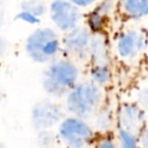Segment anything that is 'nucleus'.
Wrapping results in <instances>:
<instances>
[{
	"instance_id": "11",
	"label": "nucleus",
	"mask_w": 148,
	"mask_h": 148,
	"mask_svg": "<svg viewBox=\"0 0 148 148\" xmlns=\"http://www.w3.org/2000/svg\"><path fill=\"white\" fill-rule=\"evenodd\" d=\"M121 129L134 134L141 128L143 116L139 108L134 105H125L122 107L119 115Z\"/></svg>"
},
{
	"instance_id": "1",
	"label": "nucleus",
	"mask_w": 148,
	"mask_h": 148,
	"mask_svg": "<svg viewBox=\"0 0 148 148\" xmlns=\"http://www.w3.org/2000/svg\"><path fill=\"white\" fill-rule=\"evenodd\" d=\"M79 81V64L66 57H59L47 65L42 75V86L44 90L54 99L66 97Z\"/></svg>"
},
{
	"instance_id": "7",
	"label": "nucleus",
	"mask_w": 148,
	"mask_h": 148,
	"mask_svg": "<svg viewBox=\"0 0 148 148\" xmlns=\"http://www.w3.org/2000/svg\"><path fill=\"white\" fill-rule=\"evenodd\" d=\"M63 116V107L52 99H42L36 103L31 112L32 124L39 131L49 130L61 123Z\"/></svg>"
},
{
	"instance_id": "9",
	"label": "nucleus",
	"mask_w": 148,
	"mask_h": 148,
	"mask_svg": "<svg viewBox=\"0 0 148 148\" xmlns=\"http://www.w3.org/2000/svg\"><path fill=\"white\" fill-rule=\"evenodd\" d=\"M143 39L136 31H127L117 40V52L123 59H130L141 50Z\"/></svg>"
},
{
	"instance_id": "6",
	"label": "nucleus",
	"mask_w": 148,
	"mask_h": 148,
	"mask_svg": "<svg viewBox=\"0 0 148 148\" xmlns=\"http://www.w3.org/2000/svg\"><path fill=\"white\" fill-rule=\"evenodd\" d=\"M59 137L71 148H82L92 137V130L84 120L72 116L60 123Z\"/></svg>"
},
{
	"instance_id": "20",
	"label": "nucleus",
	"mask_w": 148,
	"mask_h": 148,
	"mask_svg": "<svg viewBox=\"0 0 148 148\" xmlns=\"http://www.w3.org/2000/svg\"><path fill=\"white\" fill-rule=\"evenodd\" d=\"M141 142H142V147H143V148H148V129L143 133Z\"/></svg>"
},
{
	"instance_id": "12",
	"label": "nucleus",
	"mask_w": 148,
	"mask_h": 148,
	"mask_svg": "<svg viewBox=\"0 0 148 148\" xmlns=\"http://www.w3.org/2000/svg\"><path fill=\"white\" fill-rule=\"evenodd\" d=\"M122 7L126 14L132 17L148 14V0H122Z\"/></svg>"
},
{
	"instance_id": "4",
	"label": "nucleus",
	"mask_w": 148,
	"mask_h": 148,
	"mask_svg": "<svg viewBox=\"0 0 148 148\" xmlns=\"http://www.w3.org/2000/svg\"><path fill=\"white\" fill-rule=\"evenodd\" d=\"M92 32L88 25L80 27L63 34L61 37V48L64 57L77 64L89 62L90 42Z\"/></svg>"
},
{
	"instance_id": "14",
	"label": "nucleus",
	"mask_w": 148,
	"mask_h": 148,
	"mask_svg": "<svg viewBox=\"0 0 148 148\" xmlns=\"http://www.w3.org/2000/svg\"><path fill=\"white\" fill-rule=\"evenodd\" d=\"M38 144L40 148H56V136L50 130L39 131Z\"/></svg>"
},
{
	"instance_id": "8",
	"label": "nucleus",
	"mask_w": 148,
	"mask_h": 148,
	"mask_svg": "<svg viewBox=\"0 0 148 148\" xmlns=\"http://www.w3.org/2000/svg\"><path fill=\"white\" fill-rule=\"evenodd\" d=\"M49 4L44 0H21L19 12L15 18L27 25H37L48 14Z\"/></svg>"
},
{
	"instance_id": "13",
	"label": "nucleus",
	"mask_w": 148,
	"mask_h": 148,
	"mask_svg": "<svg viewBox=\"0 0 148 148\" xmlns=\"http://www.w3.org/2000/svg\"><path fill=\"white\" fill-rule=\"evenodd\" d=\"M111 79L109 65H90V80L101 87H105Z\"/></svg>"
},
{
	"instance_id": "16",
	"label": "nucleus",
	"mask_w": 148,
	"mask_h": 148,
	"mask_svg": "<svg viewBox=\"0 0 148 148\" xmlns=\"http://www.w3.org/2000/svg\"><path fill=\"white\" fill-rule=\"evenodd\" d=\"M72 4L78 7L81 10H87V9H92L93 6L99 4L103 0H68Z\"/></svg>"
},
{
	"instance_id": "18",
	"label": "nucleus",
	"mask_w": 148,
	"mask_h": 148,
	"mask_svg": "<svg viewBox=\"0 0 148 148\" xmlns=\"http://www.w3.org/2000/svg\"><path fill=\"white\" fill-rule=\"evenodd\" d=\"M8 50V43L3 36L0 35V60L5 57Z\"/></svg>"
},
{
	"instance_id": "5",
	"label": "nucleus",
	"mask_w": 148,
	"mask_h": 148,
	"mask_svg": "<svg viewBox=\"0 0 148 148\" xmlns=\"http://www.w3.org/2000/svg\"><path fill=\"white\" fill-rule=\"evenodd\" d=\"M48 14L56 29L62 34L83 25L82 10L68 0H52L48 7Z\"/></svg>"
},
{
	"instance_id": "19",
	"label": "nucleus",
	"mask_w": 148,
	"mask_h": 148,
	"mask_svg": "<svg viewBox=\"0 0 148 148\" xmlns=\"http://www.w3.org/2000/svg\"><path fill=\"white\" fill-rule=\"evenodd\" d=\"M97 148H115V145L110 139H105L99 142Z\"/></svg>"
},
{
	"instance_id": "23",
	"label": "nucleus",
	"mask_w": 148,
	"mask_h": 148,
	"mask_svg": "<svg viewBox=\"0 0 148 148\" xmlns=\"http://www.w3.org/2000/svg\"><path fill=\"white\" fill-rule=\"evenodd\" d=\"M0 148H6V147H5V145L2 143V142H0Z\"/></svg>"
},
{
	"instance_id": "15",
	"label": "nucleus",
	"mask_w": 148,
	"mask_h": 148,
	"mask_svg": "<svg viewBox=\"0 0 148 148\" xmlns=\"http://www.w3.org/2000/svg\"><path fill=\"white\" fill-rule=\"evenodd\" d=\"M119 138L121 148H137V140L134 134L120 128Z\"/></svg>"
},
{
	"instance_id": "3",
	"label": "nucleus",
	"mask_w": 148,
	"mask_h": 148,
	"mask_svg": "<svg viewBox=\"0 0 148 148\" xmlns=\"http://www.w3.org/2000/svg\"><path fill=\"white\" fill-rule=\"evenodd\" d=\"M25 50L33 62L47 66L59 58L62 52L61 37L55 29L38 27L25 39Z\"/></svg>"
},
{
	"instance_id": "10",
	"label": "nucleus",
	"mask_w": 148,
	"mask_h": 148,
	"mask_svg": "<svg viewBox=\"0 0 148 148\" xmlns=\"http://www.w3.org/2000/svg\"><path fill=\"white\" fill-rule=\"evenodd\" d=\"M89 63L90 65H109V48L101 32H92Z\"/></svg>"
},
{
	"instance_id": "21",
	"label": "nucleus",
	"mask_w": 148,
	"mask_h": 148,
	"mask_svg": "<svg viewBox=\"0 0 148 148\" xmlns=\"http://www.w3.org/2000/svg\"><path fill=\"white\" fill-rule=\"evenodd\" d=\"M3 99H4V95H3L2 90L0 89V107H1V105H2L3 103Z\"/></svg>"
},
{
	"instance_id": "2",
	"label": "nucleus",
	"mask_w": 148,
	"mask_h": 148,
	"mask_svg": "<svg viewBox=\"0 0 148 148\" xmlns=\"http://www.w3.org/2000/svg\"><path fill=\"white\" fill-rule=\"evenodd\" d=\"M103 87L90 79L80 80L65 97V109L82 120L97 115L103 101Z\"/></svg>"
},
{
	"instance_id": "17",
	"label": "nucleus",
	"mask_w": 148,
	"mask_h": 148,
	"mask_svg": "<svg viewBox=\"0 0 148 148\" xmlns=\"http://www.w3.org/2000/svg\"><path fill=\"white\" fill-rule=\"evenodd\" d=\"M138 101L144 110L148 112V87L143 88L138 95Z\"/></svg>"
},
{
	"instance_id": "22",
	"label": "nucleus",
	"mask_w": 148,
	"mask_h": 148,
	"mask_svg": "<svg viewBox=\"0 0 148 148\" xmlns=\"http://www.w3.org/2000/svg\"><path fill=\"white\" fill-rule=\"evenodd\" d=\"M3 2H4V0H0V9L2 8V6H3Z\"/></svg>"
}]
</instances>
